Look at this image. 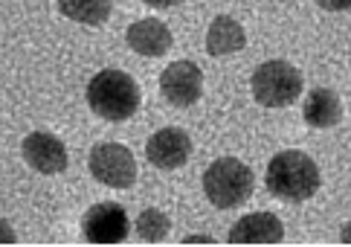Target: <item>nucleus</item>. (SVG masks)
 <instances>
[{"mask_svg": "<svg viewBox=\"0 0 351 247\" xmlns=\"http://www.w3.org/2000/svg\"><path fill=\"white\" fill-rule=\"evenodd\" d=\"M267 189L273 198L287 204H302L319 189V169L305 152H279L267 163Z\"/></svg>", "mask_w": 351, "mask_h": 247, "instance_id": "f257e3e1", "label": "nucleus"}, {"mask_svg": "<svg viewBox=\"0 0 351 247\" xmlns=\"http://www.w3.org/2000/svg\"><path fill=\"white\" fill-rule=\"evenodd\" d=\"M140 84L122 70H102L87 84V105L108 122H125L140 108Z\"/></svg>", "mask_w": 351, "mask_h": 247, "instance_id": "f03ea898", "label": "nucleus"}, {"mask_svg": "<svg viewBox=\"0 0 351 247\" xmlns=\"http://www.w3.org/2000/svg\"><path fill=\"white\" fill-rule=\"evenodd\" d=\"M253 172L235 157H218L204 172V192L218 209H232L253 195Z\"/></svg>", "mask_w": 351, "mask_h": 247, "instance_id": "7ed1b4c3", "label": "nucleus"}, {"mask_svg": "<svg viewBox=\"0 0 351 247\" xmlns=\"http://www.w3.org/2000/svg\"><path fill=\"white\" fill-rule=\"evenodd\" d=\"M305 82H302V73H299L291 61H282V58H273L258 64L253 73V96L258 105L265 108H285L291 105L293 99L302 93Z\"/></svg>", "mask_w": 351, "mask_h": 247, "instance_id": "20e7f679", "label": "nucleus"}, {"mask_svg": "<svg viewBox=\"0 0 351 247\" xmlns=\"http://www.w3.org/2000/svg\"><path fill=\"white\" fill-rule=\"evenodd\" d=\"M90 175L114 189H131L136 180V160L122 143H99L90 148Z\"/></svg>", "mask_w": 351, "mask_h": 247, "instance_id": "39448f33", "label": "nucleus"}, {"mask_svg": "<svg viewBox=\"0 0 351 247\" xmlns=\"http://www.w3.org/2000/svg\"><path fill=\"white\" fill-rule=\"evenodd\" d=\"M82 233L84 239L90 244H119L128 239L131 233V218L128 213L108 201V204H93L90 209L84 213V221H82Z\"/></svg>", "mask_w": 351, "mask_h": 247, "instance_id": "423d86ee", "label": "nucleus"}, {"mask_svg": "<svg viewBox=\"0 0 351 247\" xmlns=\"http://www.w3.org/2000/svg\"><path fill=\"white\" fill-rule=\"evenodd\" d=\"M160 91L174 108H192L204 93V73L195 61H174L162 70Z\"/></svg>", "mask_w": 351, "mask_h": 247, "instance_id": "0eeeda50", "label": "nucleus"}, {"mask_svg": "<svg viewBox=\"0 0 351 247\" xmlns=\"http://www.w3.org/2000/svg\"><path fill=\"white\" fill-rule=\"evenodd\" d=\"M23 160L41 175H61L67 169V145L61 143L56 134L47 131H32L21 145Z\"/></svg>", "mask_w": 351, "mask_h": 247, "instance_id": "6e6552de", "label": "nucleus"}, {"mask_svg": "<svg viewBox=\"0 0 351 247\" xmlns=\"http://www.w3.org/2000/svg\"><path fill=\"white\" fill-rule=\"evenodd\" d=\"M148 163L157 169H180L192 157V140L180 128H160L145 143Z\"/></svg>", "mask_w": 351, "mask_h": 247, "instance_id": "1a4fd4ad", "label": "nucleus"}, {"mask_svg": "<svg viewBox=\"0 0 351 247\" xmlns=\"http://www.w3.org/2000/svg\"><path fill=\"white\" fill-rule=\"evenodd\" d=\"M285 239V227L279 215L273 213H253L235 221L230 230V242L235 244H276Z\"/></svg>", "mask_w": 351, "mask_h": 247, "instance_id": "9d476101", "label": "nucleus"}, {"mask_svg": "<svg viewBox=\"0 0 351 247\" xmlns=\"http://www.w3.org/2000/svg\"><path fill=\"white\" fill-rule=\"evenodd\" d=\"M125 41H128V47L134 53L157 58V56H166L171 49V30L157 18H145V21L131 23Z\"/></svg>", "mask_w": 351, "mask_h": 247, "instance_id": "9b49d317", "label": "nucleus"}, {"mask_svg": "<svg viewBox=\"0 0 351 247\" xmlns=\"http://www.w3.org/2000/svg\"><path fill=\"white\" fill-rule=\"evenodd\" d=\"M302 117L311 128H334L337 122L343 119V102L340 96L328 88H317L311 91L305 99V108H302Z\"/></svg>", "mask_w": 351, "mask_h": 247, "instance_id": "f8f14e48", "label": "nucleus"}, {"mask_svg": "<svg viewBox=\"0 0 351 247\" xmlns=\"http://www.w3.org/2000/svg\"><path fill=\"white\" fill-rule=\"evenodd\" d=\"M244 44H247V32L235 18L218 15L215 21H212V27L206 32V49L212 56L238 53V49H244Z\"/></svg>", "mask_w": 351, "mask_h": 247, "instance_id": "ddd939ff", "label": "nucleus"}, {"mask_svg": "<svg viewBox=\"0 0 351 247\" xmlns=\"http://www.w3.org/2000/svg\"><path fill=\"white\" fill-rule=\"evenodd\" d=\"M110 0H58V12L76 23L87 27H99L110 18Z\"/></svg>", "mask_w": 351, "mask_h": 247, "instance_id": "4468645a", "label": "nucleus"}, {"mask_svg": "<svg viewBox=\"0 0 351 247\" xmlns=\"http://www.w3.org/2000/svg\"><path fill=\"white\" fill-rule=\"evenodd\" d=\"M169 227L171 221L160 209H143L140 218H136V233H140L143 242H162L169 236Z\"/></svg>", "mask_w": 351, "mask_h": 247, "instance_id": "2eb2a0df", "label": "nucleus"}, {"mask_svg": "<svg viewBox=\"0 0 351 247\" xmlns=\"http://www.w3.org/2000/svg\"><path fill=\"white\" fill-rule=\"evenodd\" d=\"M317 6H322L325 12H346L351 9V0H317Z\"/></svg>", "mask_w": 351, "mask_h": 247, "instance_id": "dca6fc26", "label": "nucleus"}, {"mask_svg": "<svg viewBox=\"0 0 351 247\" xmlns=\"http://www.w3.org/2000/svg\"><path fill=\"white\" fill-rule=\"evenodd\" d=\"M0 242H15V230H12L3 218H0Z\"/></svg>", "mask_w": 351, "mask_h": 247, "instance_id": "f3484780", "label": "nucleus"}, {"mask_svg": "<svg viewBox=\"0 0 351 247\" xmlns=\"http://www.w3.org/2000/svg\"><path fill=\"white\" fill-rule=\"evenodd\" d=\"M143 3L154 6V9H169V6H178V3H183V0H143Z\"/></svg>", "mask_w": 351, "mask_h": 247, "instance_id": "a211bd4d", "label": "nucleus"}, {"mask_svg": "<svg viewBox=\"0 0 351 247\" xmlns=\"http://www.w3.org/2000/svg\"><path fill=\"white\" fill-rule=\"evenodd\" d=\"M340 239H343V242H348V244H351V224H346V230H343V233H340Z\"/></svg>", "mask_w": 351, "mask_h": 247, "instance_id": "6ab92c4d", "label": "nucleus"}]
</instances>
